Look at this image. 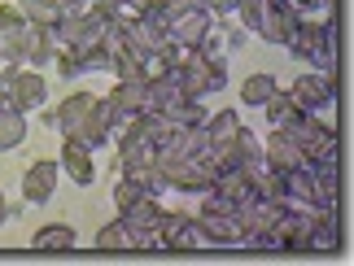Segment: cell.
<instances>
[{"mask_svg": "<svg viewBox=\"0 0 354 266\" xmlns=\"http://www.w3.org/2000/svg\"><path fill=\"white\" fill-rule=\"evenodd\" d=\"M53 123L62 127L66 140H79V144H88V149H97V144L110 140V131L97 123V96H88V92H75V96H66L62 110L53 114Z\"/></svg>", "mask_w": 354, "mask_h": 266, "instance_id": "cell-1", "label": "cell"}, {"mask_svg": "<svg viewBox=\"0 0 354 266\" xmlns=\"http://www.w3.org/2000/svg\"><path fill=\"white\" fill-rule=\"evenodd\" d=\"M241 22L250 26V31H258L263 39H271V44H289L293 26H297V13H289L280 5V0H241Z\"/></svg>", "mask_w": 354, "mask_h": 266, "instance_id": "cell-2", "label": "cell"}, {"mask_svg": "<svg viewBox=\"0 0 354 266\" xmlns=\"http://www.w3.org/2000/svg\"><path fill=\"white\" fill-rule=\"evenodd\" d=\"M206 31H210V9L206 5H175L171 26H167V35L175 39V44L197 48L201 39H206Z\"/></svg>", "mask_w": 354, "mask_h": 266, "instance_id": "cell-3", "label": "cell"}, {"mask_svg": "<svg viewBox=\"0 0 354 266\" xmlns=\"http://www.w3.org/2000/svg\"><path fill=\"white\" fill-rule=\"evenodd\" d=\"M289 96L302 105L306 114H310V110H324V105H333V96H337V74H324V70L297 74V83L289 88Z\"/></svg>", "mask_w": 354, "mask_h": 266, "instance_id": "cell-4", "label": "cell"}, {"mask_svg": "<svg viewBox=\"0 0 354 266\" xmlns=\"http://www.w3.org/2000/svg\"><path fill=\"white\" fill-rule=\"evenodd\" d=\"M197 232H201V241H214V245H241L245 241L236 209H227V214H197Z\"/></svg>", "mask_w": 354, "mask_h": 266, "instance_id": "cell-5", "label": "cell"}, {"mask_svg": "<svg viewBox=\"0 0 354 266\" xmlns=\"http://www.w3.org/2000/svg\"><path fill=\"white\" fill-rule=\"evenodd\" d=\"M158 241H162V249H197V241H201L197 218H188V214H162Z\"/></svg>", "mask_w": 354, "mask_h": 266, "instance_id": "cell-6", "label": "cell"}, {"mask_svg": "<svg viewBox=\"0 0 354 266\" xmlns=\"http://www.w3.org/2000/svg\"><path fill=\"white\" fill-rule=\"evenodd\" d=\"M48 96V83H44V74H35V70H13V88H9V105H18V110H39Z\"/></svg>", "mask_w": 354, "mask_h": 266, "instance_id": "cell-7", "label": "cell"}, {"mask_svg": "<svg viewBox=\"0 0 354 266\" xmlns=\"http://www.w3.org/2000/svg\"><path fill=\"white\" fill-rule=\"evenodd\" d=\"M122 223L136 232V236H145L149 245H158V223H162V205L153 201V196H140L136 205L122 209Z\"/></svg>", "mask_w": 354, "mask_h": 266, "instance_id": "cell-8", "label": "cell"}, {"mask_svg": "<svg viewBox=\"0 0 354 266\" xmlns=\"http://www.w3.org/2000/svg\"><path fill=\"white\" fill-rule=\"evenodd\" d=\"M263 162L276 166V170H297V166H306V157H302V149H297V140L289 136V131L276 127V136L263 144Z\"/></svg>", "mask_w": 354, "mask_h": 266, "instance_id": "cell-9", "label": "cell"}, {"mask_svg": "<svg viewBox=\"0 0 354 266\" xmlns=\"http://www.w3.org/2000/svg\"><path fill=\"white\" fill-rule=\"evenodd\" d=\"M57 166H62L75 183H84V188H88L92 179H97V166H92V149H88V144H79V140H66V144H62V162H57Z\"/></svg>", "mask_w": 354, "mask_h": 266, "instance_id": "cell-10", "label": "cell"}, {"mask_svg": "<svg viewBox=\"0 0 354 266\" xmlns=\"http://www.w3.org/2000/svg\"><path fill=\"white\" fill-rule=\"evenodd\" d=\"M57 162H35L31 170H26V179H22V196L26 201H48L53 188H57Z\"/></svg>", "mask_w": 354, "mask_h": 266, "instance_id": "cell-11", "label": "cell"}, {"mask_svg": "<svg viewBox=\"0 0 354 266\" xmlns=\"http://www.w3.org/2000/svg\"><path fill=\"white\" fill-rule=\"evenodd\" d=\"M97 249H105V254H122V249H149L145 236H136L127 223H110V227H101L97 232Z\"/></svg>", "mask_w": 354, "mask_h": 266, "instance_id": "cell-12", "label": "cell"}, {"mask_svg": "<svg viewBox=\"0 0 354 266\" xmlns=\"http://www.w3.org/2000/svg\"><path fill=\"white\" fill-rule=\"evenodd\" d=\"M263 110H267V118H271V127H280V131H284V127H293L297 118L306 114L302 105H297V101L289 96V92H280V88H276V92H271V96L263 101Z\"/></svg>", "mask_w": 354, "mask_h": 266, "instance_id": "cell-13", "label": "cell"}, {"mask_svg": "<svg viewBox=\"0 0 354 266\" xmlns=\"http://www.w3.org/2000/svg\"><path fill=\"white\" fill-rule=\"evenodd\" d=\"M31 245L39 254H66V249H75V227H66V223H48V227H39L31 236Z\"/></svg>", "mask_w": 354, "mask_h": 266, "instance_id": "cell-14", "label": "cell"}, {"mask_svg": "<svg viewBox=\"0 0 354 266\" xmlns=\"http://www.w3.org/2000/svg\"><path fill=\"white\" fill-rule=\"evenodd\" d=\"M22 140H26V114L18 105H0V153L18 149Z\"/></svg>", "mask_w": 354, "mask_h": 266, "instance_id": "cell-15", "label": "cell"}, {"mask_svg": "<svg viewBox=\"0 0 354 266\" xmlns=\"http://www.w3.org/2000/svg\"><path fill=\"white\" fill-rule=\"evenodd\" d=\"M18 13H22L31 26H57V22L66 18V5H62V0H22Z\"/></svg>", "mask_w": 354, "mask_h": 266, "instance_id": "cell-16", "label": "cell"}, {"mask_svg": "<svg viewBox=\"0 0 354 266\" xmlns=\"http://www.w3.org/2000/svg\"><path fill=\"white\" fill-rule=\"evenodd\" d=\"M201 127H206V140L210 144H227L241 131V118H236V110H219L214 118H206Z\"/></svg>", "mask_w": 354, "mask_h": 266, "instance_id": "cell-17", "label": "cell"}, {"mask_svg": "<svg viewBox=\"0 0 354 266\" xmlns=\"http://www.w3.org/2000/svg\"><path fill=\"white\" fill-rule=\"evenodd\" d=\"M110 101L118 105L122 114H145V83H127V79H118Z\"/></svg>", "mask_w": 354, "mask_h": 266, "instance_id": "cell-18", "label": "cell"}, {"mask_svg": "<svg viewBox=\"0 0 354 266\" xmlns=\"http://www.w3.org/2000/svg\"><path fill=\"white\" fill-rule=\"evenodd\" d=\"M271 92H276V79H271V74H250V79L241 83V101H245V105H263Z\"/></svg>", "mask_w": 354, "mask_h": 266, "instance_id": "cell-19", "label": "cell"}, {"mask_svg": "<svg viewBox=\"0 0 354 266\" xmlns=\"http://www.w3.org/2000/svg\"><path fill=\"white\" fill-rule=\"evenodd\" d=\"M140 196H149V192H145V188H140V183H136L131 175H127V179H118V188H114V205H118V209L136 205V201H140Z\"/></svg>", "mask_w": 354, "mask_h": 266, "instance_id": "cell-20", "label": "cell"}, {"mask_svg": "<svg viewBox=\"0 0 354 266\" xmlns=\"http://www.w3.org/2000/svg\"><path fill=\"white\" fill-rule=\"evenodd\" d=\"M206 5H214V9H219V13H227V9H236L241 0H206Z\"/></svg>", "mask_w": 354, "mask_h": 266, "instance_id": "cell-21", "label": "cell"}, {"mask_svg": "<svg viewBox=\"0 0 354 266\" xmlns=\"http://www.w3.org/2000/svg\"><path fill=\"white\" fill-rule=\"evenodd\" d=\"M9 218V205H5V192H0V223Z\"/></svg>", "mask_w": 354, "mask_h": 266, "instance_id": "cell-22", "label": "cell"}]
</instances>
